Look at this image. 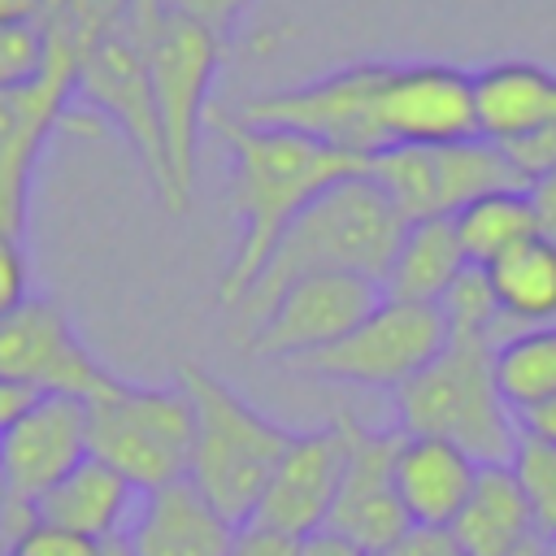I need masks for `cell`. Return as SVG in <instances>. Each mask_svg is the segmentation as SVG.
<instances>
[{"mask_svg":"<svg viewBox=\"0 0 556 556\" xmlns=\"http://www.w3.org/2000/svg\"><path fill=\"white\" fill-rule=\"evenodd\" d=\"M208 126L226 143L230 156V204L239 217L235 256L217 282V300L239 308L252 282L261 278L269 252L287 235V226L339 178L361 174L369 161L339 152L321 139L282 126H256L239 113L208 109Z\"/></svg>","mask_w":556,"mask_h":556,"instance_id":"1","label":"cell"},{"mask_svg":"<svg viewBox=\"0 0 556 556\" xmlns=\"http://www.w3.org/2000/svg\"><path fill=\"white\" fill-rule=\"evenodd\" d=\"M447 530L469 556H508L513 547L534 539L530 504H526V491L513 465H482L465 508L456 513Z\"/></svg>","mask_w":556,"mask_h":556,"instance_id":"22","label":"cell"},{"mask_svg":"<svg viewBox=\"0 0 556 556\" xmlns=\"http://www.w3.org/2000/svg\"><path fill=\"white\" fill-rule=\"evenodd\" d=\"M547 547H552V543H543V539H539V534H534V539H526V543H521V547H513V552H508V556H547Z\"/></svg>","mask_w":556,"mask_h":556,"instance_id":"40","label":"cell"},{"mask_svg":"<svg viewBox=\"0 0 556 556\" xmlns=\"http://www.w3.org/2000/svg\"><path fill=\"white\" fill-rule=\"evenodd\" d=\"M0 556H4V547H0Z\"/></svg>","mask_w":556,"mask_h":556,"instance_id":"44","label":"cell"},{"mask_svg":"<svg viewBox=\"0 0 556 556\" xmlns=\"http://www.w3.org/2000/svg\"><path fill=\"white\" fill-rule=\"evenodd\" d=\"M382 135L387 148L473 139V74L443 61H391L382 87Z\"/></svg>","mask_w":556,"mask_h":556,"instance_id":"17","label":"cell"},{"mask_svg":"<svg viewBox=\"0 0 556 556\" xmlns=\"http://www.w3.org/2000/svg\"><path fill=\"white\" fill-rule=\"evenodd\" d=\"M300 556H365V552L356 543H348L343 534H334V530H317V534L304 539Z\"/></svg>","mask_w":556,"mask_h":556,"instance_id":"38","label":"cell"},{"mask_svg":"<svg viewBox=\"0 0 556 556\" xmlns=\"http://www.w3.org/2000/svg\"><path fill=\"white\" fill-rule=\"evenodd\" d=\"M348 426V469L339 482L334 513L326 530L356 543L365 556H382L413 521L395 495V452L404 430H374L352 413H339Z\"/></svg>","mask_w":556,"mask_h":556,"instance_id":"15","label":"cell"},{"mask_svg":"<svg viewBox=\"0 0 556 556\" xmlns=\"http://www.w3.org/2000/svg\"><path fill=\"white\" fill-rule=\"evenodd\" d=\"M456 239L469 265H491L495 256H504L508 248L534 239V213H530V195L526 187L513 191H491L478 195L473 204H465L456 217Z\"/></svg>","mask_w":556,"mask_h":556,"instance_id":"26","label":"cell"},{"mask_svg":"<svg viewBox=\"0 0 556 556\" xmlns=\"http://www.w3.org/2000/svg\"><path fill=\"white\" fill-rule=\"evenodd\" d=\"M122 22L143 48L152 100L161 117V143H165V169H169V213H182L195 191L200 169V139L208 126V91L222 70L226 43L217 30L169 13L161 0H126Z\"/></svg>","mask_w":556,"mask_h":556,"instance_id":"3","label":"cell"},{"mask_svg":"<svg viewBox=\"0 0 556 556\" xmlns=\"http://www.w3.org/2000/svg\"><path fill=\"white\" fill-rule=\"evenodd\" d=\"M517 430L526 439H539V443L556 447V395L534 404V408H526V413H517Z\"/></svg>","mask_w":556,"mask_h":556,"instance_id":"37","label":"cell"},{"mask_svg":"<svg viewBox=\"0 0 556 556\" xmlns=\"http://www.w3.org/2000/svg\"><path fill=\"white\" fill-rule=\"evenodd\" d=\"M343 469H348V426H343V417H334L321 430H300L291 439V447L282 452L278 469L269 473L252 521L269 526V530H282L291 539H308V534L326 530V521L334 513V500H339Z\"/></svg>","mask_w":556,"mask_h":556,"instance_id":"16","label":"cell"},{"mask_svg":"<svg viewBox=\"0 0 556 556\" xmlns=\"http://www.w3.org/2000/svg\"><path fill=\"white\" fill-rule=\"evenodd\" d=\"M482 269H486L491 295L513 330L556 326V248L547 239L534 235Z\"/></svg>","mask_w":556,"mask_h":556,"instance_id":"24","label":"cell"},{"mask_svg":"<svg viewBox=\"0 0 556 556\" xmlns=\"http://www.w3.org/2000/svg\"><path fill=\"white\" fill-rule=\"evenodd\" d=\"M100 556H135V552H130L126 534H117V539H104V543H100Z\"/></svg>","mask_w":556,"mask_h":556,"instance_id":"41","label":"cell"},{"mask_svg":"<svg viewBox=\"0 0 556 556\" xmlns=\"http://www.w3.org/2000/svg\"><path fill=\"white\" fill-rule=\"evenodd\" d=\"M4 556H100V543L70 534V530H56V526H43V521H30L4 547Z\"/></svg>","mask_w":556,"mask_h":556,"instance_id":"30","label":"cell"},{"mask_svg":"<svg viewBox=\"0 0 556 556\" xmlns=\"http://www.w3.org/2000/svg\"><path fill=\"white\" fill-rule=\"evenodd\" d=\"M491 369H495V387L504 404L513 408V417L552 400L556 395V326L513 330L508 339L495 343Z\"/></svg>","mask_w":556,"mask_h":556,"instance_id":"25","label":"cell"},{"mask_svg":"<svg viewBox=\"0 0 556 556\" xmlns=\"http://www.w3.org/2000/svg\"><path fill=\"white\" fill-rule=\"evenodd\" d=\"M87 456H91V447H87V400H78V395H35L0 430L4 500L35 513V500L43 491H52Z\"/></svg>","mask_w":556,"mask_h":556,"instance_id":"14","label":"cell"},{"mask_svg":"<svg viewBox=\"0 0 556 556\" xmlns=\"http://www.w3.org/2000/svg\"><path fill=\"white\" fill-rule=\"evenodd\" d=\"M191 434L195 413L178 382L143 387L113 374L96 395H87V447L135 491L182 482L191 465Z\"/></svg>","mask_w":556,"mask_h":556,"instance_id":"6","label":"cell"},{"mask_svg":"<svg viewBox=\"0 0 556 556\" xmlns=\"http://www.w3.org/2000/svg\"><path fill=\"white\" fill-rule=\"evenodd\" d=\"M547 556H556V547H547Z\"/></svg>","mask_w":556,"mask_h":556,"instance_id":"43","label":"cell"},{"mask_svg":"<svg viewBox=\"0 0 556 556\" xmlns=\"http://www.w3.org/2000/svg\"><path fill=\"white\" fill-rule=\"evenodd\" d=\"M382 556H469L443 526H408Z\"/></svg>","mask_w":556,"mask_h":556,"instance_id":"33","label":"cell"},{"mask_svg":"<svg viewBox=\"0 0 556 556\" xmlns=\"http://www.w3.org/2000/svg\"><path fill=\"white\" fill-rule=\"evenodd\" d=\"M491 352L486 343L447 339V348L395 391L400 430L447 439L478 465H508L521 430L495 387Z\"/></svg>","mask_w":556,"mask_h":556,"instance_id":"5","label":"cell"},{"mask_svg":"<svg viewBox=\"0 0 556 556\" xmlns=\"http://www.w3.org/2000/svg\"><path fill=\"white\" fill-rule=\"evenodd\" d=\"M447 348V321L439 304H408V300H378V308L348 330L339 343L291 361L287 369L356 382V387H404L417 378L439 352Z\"/></svg>","mask_w":556,"mask_h":556,"instance_id":"10","label":"cell"},{"mask_svg":"<svg viewBox=\"0 0 556 556\" xmlns=\"http://www.w3.org/2000/svg\"><path fill=\"white\" fill-rule=\"evenodd\" d=\"M508 465H513V473H517V482L526 491L534 534L556 547V447L521 434Z\"/></svg>","mask_w":556,"mask_h":556,"instance_id":"28","label":"cell"},{"mask_svg":"<svg viewBox=\"0 0 556 556\" xmlns=\"http://www.w3.org/2000/svg\"><path fill=\"white\" fill-rule=\"evenodd\" d=\"M478 460L434 434H404L400 452H395V495L408 513L413 526H452L456 513L465 508L473 478H478Z\"/></svg>","mask_w":556,"mask_h":556,"instance_id":"20","label":"cell"},{"mask_svg":"<svg viewBox=\"0 0 556 556\" xmlns=\"http://www.w3.org/2000/svg\"><path fill=\"white\" fill-rule=\"evenodd\" d=\"M30 400H35V391H26V387H17V382H4V378H0V430H4V426H9V421H13Z\"/></svg>","mask_w":556,"mask_h":556,"instance_id":"39","label":"cell"},{"mask_svg":"<svg viewBox=\"0 0 556 556\" xmlns=\"http://www.w3.org/2000/svg\"><path fill=\"white\" fill-rule=\"evenodd\" d=\"M0 508H4V478H0Z\"/></svg>","mask_w":556,"mask_h":556,"instance_id":"42","label":"cell"},{"mask_svg":"<svg viewBox=\"0 0 556 556\" xmlns=\"http://www.w3.org/2000/svg\"><path fill=\"white\" fill-rule=\"evenodd\" d=\"M48 56H52V39L39 17L0 22V96L30 87L48 70Z\"/></svg>","mask_w":556,"mask_h":556,"instance_id":"29","label":"cell"},{"mask_svg":"<svg viewBox=\"0 0 556 556\" xmlns=\"http://www.w3.org/2000/svg\"><path fill=\"white\" fill-rule=\"evenodd\" d=\"M0 378L35 395H96L113 374L87 352L52 295H30L0 321Z\"/></svg>","mask_w":556,"mask_h":556,"instance_id":"13","label":"cell"},{"mask_svg":"<svg viewBox=\"0 0 556 556\" xmlns=\"http://www.w3.org/2000/svg\"><path fill=\"white\" fill-rule=\"evenodd\" d=\"M478 135L517 148L556 130V70L534 61H495L473 74Z\"/></svg>","mask_w":556,"mask_h":556,"instance_id":"19","label":"cell"},{"mask_svg":"<svg viewBox=\"0 0 556 556\" xmlns=\"http://www.w3.org/2000/svg\"><path fill=\"white\" fill-rule=\"evenodd\" d=\"M235 530L187 478L161 491H143L126 526L135 556H230Z\"/></svg>","mask_w":556,"mask_h":556,"instance_id":"18","label":"cell"},{"mask_svg":"<svg viewBox=\"0 0 556 556\" xmlns=\"http://www.w3.org/2000/svg\"><path fill=\"white\" fill-rule=\"evenodd\" d=\"M439 313L447 321V339L495 348L500 339L513 334V330H504L508 321H504V313H500V304L491 295V282H486V269L482 265H465L456 274V282L439 300Z\"/></svg>","mask_w":556,"mask_h":556,"instance_id":"27","label":"cell"},{"mask_svg":"<svg viewBox=\"0 0 556 556\" xmlns=\"http://www.w3.org/2000/svg\"><path fill=\"white\" fill-rule=\"evenodd\" d=\"M169 13H182V17H191V22H200V26H208V30H217L222 39H230V30H235V22L243 17V9L252 4V0H161Z\"/></svg>","mask_w":556,"mask_h":556,"instance_id":"32","label":"cell"},{"mask_svg":"<svg viewBox=\"0 0 556 556\" xmlns=\"http://www.w3.org/2000/svg\"><path fill=\"white\" fill-rule=\"evenodd\" d=\"M139 495L143 491H135L117 469H109L104 460L87 456L52 491H43L35 500V521L104 543V539L126 534V526H130V517L139 508Z\"/></svg>","mask_w":556,"mask_h":556,"instance_id":"21","label":"cell"},{"mask_svg":"<svg viewBox=\"0 0 556 556\" xmlns=\"http://www.w3.org/2000/svg\"><path fill=\"white\" fill-rule=\"evenodd\" d=\"M508 156H513V165L521 169V178L530 182L534 174H543V169H552L556 165V130H547V135H539V139H530V143H517V148H504Z\"/></svg>","mask_w":556,"mask_h":556,"instance_id":"36","label":"cell"},{"mask_svg":"<svg viewBox=\"0 0 556 556\" xmlns=\"http://www.w3.org/2000/svg\"><path fill=\"white\" fill-rule=\"evenodd\" d=\"M387 70H391V61H356V65L330 70L313 83L274 87V91L243 100L239 117L256 122V126L300 130L308 139H321L339 152L369 161V156L387 152V135H382Z\"/></svg>","mask_w":556,"mask_h":556,"instance_id":"8","label":"cell"},{"mask_svg":"<svg viewBox=\"0 0 556 556\" xmlns=\"http://www.w3.org/2000/svg\"><path fill=\"white\" fill-rule=\"evenodd\" d=\"M74 104H87L91 113L117 126L139 169L148 174L152 191L161 195V204H169V169H165V143H161V117L152 100L148 61L122 17L78 48Z\"/></svg>","mask_w":556,"mask_h":556,"instance_id":"9","label":"cell"},{"mask_svg":"<svg viewBox=\"0 0 556 556\" xmlns=\"http://www.w3.org/2000/svg\"><path fill=\"white\" fill-rule=\"evenodd\" d=\"M526 195H530V213H534V235L556 248V165L534 174L526 182Z\"/></svg>","mask_w":556,"mask_h":556,"instance_id":"35","label":"cell"},{"mask_svg":"<svg viewBox=\"0 0 556 556\" xmlns=\"http://www.w3.org/2000/svg\"><path fill=\"white\" fill-rule=\"evenodd\" d=\"M43 26L52 39L48 70L30 87L0 96V235H17V239L26 235L30 178H35L39 152L74 104V70H78L74 35L52 22Z\"/></svg>","mask_w":556,"mask_h":556,"instance_id":"11","label":"cell"},{"mask_svg":"<svg viewBox=\"0 0 556 556\" xmlns=\"http://www.w3.org/2000/svg\"><path fill=\"white\" fill-rule=\"evenodd\" d=\"M365 174L387 191V200L400 208L404 222L456 217L478 195L526 187L513 156L482 135L456 139V143L387 148V152L369 156Z\"/></svg>","mask_w":556,"mask_h":556,"instance_id":"7","label":"cell"},{"mask_svg":"<svg viewBox=\"0 0 556 556\" xmlns=\"http://www.w3.org/2000/svg\"><path fill=\"white\" fill-rule=\"evenodd\" d=\"M404 230H408V222L387 200V191L365 169L348 174L334 187H326L287 226V235L269 252L261 278L243 295L239 313L248 321H256L278 300V291H287L295 278H308V274H361L382 287Z\"/></svg>","mask_w":556,"mask_h":556,"instance_id":"2","label":"cell"},{"mask_svg":"<svg viewBox=\"0 0 556 556\" xmlns=\"http://www.w3.org/2000/svg\"><path fill=\"white\" fill-rule=\"evenodd\" d=\"M382 300V287L361 274H308L295 278L278 300L252 321L248 348L269 361H300L330 343H339L348 330H356Z\"/></svg>","mask_w":556,"mask_h":556,"instance_id":"12","label":"cell"},{"mask_svg":"<svg viewBox=\"0 0 556 556\" xmlns=\"http://www.w3.org/2000/svg\"><path fill=\"white\" fill-rule=\"evenodd\" d=\"M304 539H291L282 530H269V526H239L235 530V543H230V556H300Z\"/></svg>","mask_w":556,"mask_h":556,"instance_id":"34","label":"cell"},{"mask_svg":"<svg viewBox=\"0 0 556 556\" xmlns=\"http://www.w3.org/2000/svg\"><path fill=\"white\" fill-rule=\"evenodd\" d=\"M178 387L187 391L195 413L187 482L230 526H248L295 430L256 413L239 391H230L200 361H178Z\"/></svg>","mask_w":556,"mask_h":556,"instance_id":"4","label":"cell"},{"mask_svg":"<svg viewBox=\"0 0 556 556\" xmlns=\"http://www.w3.org/2000/svg\"><path fill=\"white\" fill-rule=\"evenodd\" d=\"M30 256L17 235H0V321L30 300Z\"/></svg>","mask_w":556,"mask_h":556,"instance_id":"31","label":"cell"},{"mask_svg":"<svg viewBox=\"0 0 556 556\" xmlns=\"http://www.w3.org/2000/svg\"><path fill=\"white\" fill-rule=\"evenodd\" d=\"M465 252L456 239L452 217H430V222H408L391 269L382 278V300H408V304H439L443 291L456 282L465 269Z\"/></svg>","mask_w":556,"mask_h":556,"instance_id":"23","label":"cell"}]
</instances>
